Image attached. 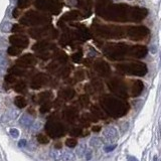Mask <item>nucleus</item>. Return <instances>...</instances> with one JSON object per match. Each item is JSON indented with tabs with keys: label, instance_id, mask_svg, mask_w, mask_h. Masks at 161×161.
Instances as JSON below:
<instances>
[{
	"label": "nucleus",
	"instance_id": "obj_2",
	"mask_svg": "<svg viewBox=\"0 0 161 161\" xmlns=\"http://www.w3.org/2000/svg\"><path fill=\"white\" fill-rule=\"evenodd\" d=\"M104 135L107 139H115V138H117V130L113 127H109L104 131Z\"/></svg>",
	"mask_w": 161,
	"mask_h": 161
},
{
	"label": "nucleus",
	"instance_id": "obj_1",
	"mask_svg": "<svg viewBox=\"0 0 161 161\" xmlns=\"http://www.w3.org/2000/svg\"><path fill=\"white\" fill-rule=\"evenodd\" d=\"M47 130L50 133L52 134H55V136H60V135H63V127L60 124L58 123H50L47 124Z\"/></svg>",
	"mask_w": 161,
	"mask_h": 161
},
{
	"label": "nucleus",
	"instance_id": "obj_8",
	"mask_svg": "<svg viewBox=\"0 0 161 161\" xmlns=\"http://www.w3.org/2000/svg\"><path fill=\"white\" fill-rule=\"evenodd\" d=\"M66 145L68 147H70V148L75 147L76 145V140L74 139V138H70V139H68V140L66 141Z\"/></svg>",
	"mask_w": 161,
	"mask_h": 161
},
{
	"label": "nucleus",
	"instance_id": "obj_6",
	"mask_svg": "<svg viewBox=\"0 0 161 161\" xmlns=\"http://www.w3.org/2000/svg\"><path fill=\"white\" fill-rule=\"evenodd\" d=\"M50 157L55 161L60 160L62 159V152L58 149H52V151H50Z\"/></svg>",
	"mask_w": 161,
	"mask_h": 161
},
{
	"label": "nucleus",
	"instance_id": "obj_15",
	"mask_svg": "<svg viewBox=\"0 0 161 161\" xmlns=\"http://www.w3.org/2000/svg\"><path fill=\"white\" fill-rule=\"evenodd\" d=\"M115 148H116V145H111V146H107V147H105V151H106V152H111V151H113Z\"/></svg>",
	"mask_w": 161,
	"mask_h": 161
},
{
	"label": "nucleus",
	"instance_id": "obj_7",
	"mask_svg": "<svg viewBox=\"0 0 161 161\" xmlns=\"http://www.w3.org/2000/svg\"><path fill=\"white\" fill-rule=\"evenodd\" d=\"M85 153H86V145L81 144L80 146L78 147V150H76V155H78L79 157H83Z\"/></svg>",
	"mask_w": 161,
	"mask_h": 161
},
{
	"label": "nucleus",
	"instance_id": "obj_10",
	"mask_svg": "<svg viewBox=\"0 0 161 161\" xmlns=\"http://www.w3.org/2000/svg\"><path fill=\"white\" fill-rule=\"evenodd\" d=\"M37 140L39 143H42V144H47V143H48V139L47 137H45V135L43 134H39L37 136Z\"/></svg>",
	"mask_w": 161,
	"mask_h": 161
},
{
	"label": "nucleus",
	"instance_id": "obj_16",
	"mask_svg": "<svg viewBox=\"0 0 161 161\" xmlns=\"http://www.w3.org/2000/svg\"><path fill=\"white\" fill-rule=\"evenodd\" d=\"M18 145H19V147H24L25 145H26V141H25L24 139L20 140V141H19V143H18Z\"/></svg>",
	"mask_w": 161,
	"mask_h": 161
},
{
	"label": "nucleus",
	"instance_id": "obj_12",
	"mask_svg": "<svg viewBox=\"0 0 161 161\" xmlns=\"http://www.w3.org/2000/svg\"><path fill=\"white\" fill-rule=\"evenodd\" d=\"M15 104H16L19 108H23V107H25V105H26V103H25V100L23 98H20V97L16 98V103Z\"/></svg>",
	"mask_w": 161,
	"mask_h": 161
},
{
	"label": "nucleus",
	"instance_id": "obj_14",
	"mask_svg": "<svg viewBox=\"0 0 161 161\" xmlns=\"http://www.w3.org/2000/svg\"><path fill=\"white\" fill-rule=\"evenodd\" d=\"M9 133H10V135H11L13 138H17L19 136V131L17 130L16 128H11L9 130Z\"/></svg>",
	"mask_w": 161,
	"mask_h": 161
},
{
	"label": "nucleus",
	"instance_id": "obj_3",
	"mask_svg": "<svg viewBox=\"0 0 161 161\" xmlns=\"http://www.w3.org/2000/svg\"><path fill=\"white\" fill-rule=\"evenodd\" d=\"M63 161H75V154L71 150H65L62 154Z\"/></svg>",
	"mask_w": 161,
	"mask_h": 161
},
{
	"label": "nucleus",
	"instance_id": "obj_11",
	"mask_svg": "<svg viewBox=\"0 0 161 161\" xmlns=\"http://www.w3.org/2000/svg\"><path fill=\"white\" fill-rule=\"evenodd\" d=\"M6 63V57H5V52L3 50H0V66H4Z\"/></svg>",
	"mask_w": 161,
	"mask_h": 161
},
{
	"label": "nucleus",
	"instance_id": "obj_13",
	"mask_svg": "<svg viewBox=\"0 0 161 161\" xmlns=\"http://www.w3.org/2000/svg\"><path fill=\"white\" fill-rule=\"evenodd\" d=\"M157 50H158V44L156 42H153L149 47V52H151L152 55H155V53L157 52Z\"/></svg>",
	"mask_w": 161,
	"mask_h": 161
},
{
	"label": "nucleus",
	"instance_id": "obj_17",
	"mask_svg": "<svg viewBox=\"0 0 161 161\" xmlns=\"http://www.w3.org/2000/svg\"><path fill=\"white\" fill-rule=\"evenodd\" d=\"M128 161H137V159H135V157L129 156V157H128Z\"/></svg>",
	"mask_w": 161,
	"mask_h": 161
},
{
	"label": "nucleus",
	"instance_id": "obj_4",
	"mask_svg": "<svg viewBox=\"0 0 161 161\" xmlns=\"http://www.w3.org/2000/svg\"><path fill=\"white\" fill-rule=\"evenodd\" d=\"M32 122H33L32 118L30 116H27V115H23V116L20 118V123L25 127H29L30 125L32 124Z\"/></svg>",
	"mask_w": 161,
	"mask_h": 161
},
{
	"label": "nucleus",
	"instance_id": "obj_9",
	"mask_svg": "<svg viewBox=\"0 0 161 161\" xmlns=\"http://www.w3.org/2000/svg\"><path fill=\"white\" fill-rule=\"evenodd\" d=\"M91 145L93 147H99L101 145V140L98 137H94L91 139Z\"/></svg>",
	"mask_w": 161,
	"mask_h": 161
},
{
	"label": "nucleus",
	"instance_id": "obj_5",
	"mask_svg": "<svg viewBox=\"0 0 161 161\" xmlns=\"http://www.w3.org/2000/svg\"><path fill=\"white\" fill-rule=\"evenodd\" d=\"M0 30L3 33H8L10 30H11V23H10L8 20H4V21L2 22L1 26H0Z\"/></svg>",
	"mask_w": 161,
	"mask_h": 161
},
{
	"label": "nucleus",
	"instance_id": "obj_18",
	"mask_svg": "<svg viewBox=\"0 0 161 161\" xmlns=\"http://www.w3.org/2000/svg\"><path fill=\"white\" fill-rule=\"evenodd\" d=\"M94 131H99L100 130V127H95V128H93Z\"/></svg>",
	"mask_w": 161,
	"mask_h": 161
}]
</instances>
